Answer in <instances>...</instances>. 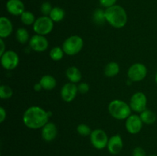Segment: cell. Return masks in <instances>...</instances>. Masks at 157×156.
Returning a JSON list of instances; mask_svg holds the SVG:
<instances>
[{
	"instance_id": "6da1fadb",
	"label": "cell",
	"mask_w": 157,
	"mask_h": 156,
	"mask_svg": "<svg viewBox=\"0 0 157 156\" xmlns=\"http://www.w3.org/2000/svg\"><path fill=\"white\" fill-rule=\"evenodd\" d=\"M50 112H47L39 106H31L23 114L22 120L25 125L31 129L42 128L48 122Z\"/></svg>"
},
{
	"instance_id": "7a4b0ae2",
	"label": "cell",
	"mask_w": 157,
	"mask_h": 156,
	"mask_svg": "<svg viewBox=\"0 0 157 156\" xmlns=\"http://www.w3.org/2000/svg\"><path fill=\"white\" fill-rule=\"evenodd\" d=\"M105 15L107 22L116 28H122L127 22V14L125 9L118 5L106 9Z\"/></svg>"
},
{
	"instance_id": "3957f363",
	"label": "cell",
	"mask_w": 157,
	"mask_h": 156,
	"mask_svg": "<svg viewBox=\"0 0 157 156\" xmlns=\"http://www.w3.org/2000/svg\"><path fill=\"white\" fill-rule=\"evenodd\" d=\"M131 110L130 105L121 99H114L108 106L110 116L118 120L127 119L131 115Z\"/></svg>"
},
{
	"instance_id": "277c9868",
	"label": "cell",
	"mask_w": 157,
	"mask_h": 156,
	"mask_svg": "<svg viewBox=\"0 0 157 156\" xmlns=\"http://www.w3.org/2000/svg\"><path fill=\"white\" fill-rule=\"evenodd\" d=\"M83 46H84V41L82 38L78 35H72L64 41L62 48L64 54L69 56H73L82 50Z\"/></svg>"
},
{
	"instance_id": "5b68a950",
	"label": "cell",
	"mask_w": 157,
	"mask_h": 156,
	"mask_svg": "<svg viewBox=\"0 0 157 156\" xmlns=\"http://www.w3.org/2000/svg\"><path fill=\"white\" fill-rule=\"evenodd\" d=\"M53 28L54 21L50 17L44 16V15L37 18L33 24L34 32L37 35H43V36L51 33L53 30Z\"/></svg>"
},
{
	"instance_id": "8992f818",
	"label": "cell",
	"mask_w": 157,
	"mask_h": 156,
	"mask_svg": "<svg viewBox=\"0 0 157 156\" xmlns=\"http://www.w3.org/2000/svg\"><path fill=\"white\" fill-rule=\"evenodd\" d=\"M147 75V68L144 64L136 63L130 67L127 71L129 80L132 82H139L143 80Z\"/></svg>"
},
{
	"instance_id": "52a82bcc",
	"label": "cell",
	"mask_w": 157,
	"mask_h": 156,
	"mask_svg": "<svg viewBox=\"0 0 157 156\" xmlns=\"http://www.w3.org/2000/svg\"><path fill=\"white\" fill-rule=\"evenodd\" d=\"M90 139L92 145L98 150L106 148L109 141L107 133L102 129H94L92 131L90 136Z\"/></svg>"
},
{
	"instance_id": "ba28073f",
	"label": "cell",
	"mask_w": 157,
	"mask_h": 156,
	"mask_svg": "<svg viewBox=\"0 0 157 156\" xmlns=\"http://www.w3.org/2000/svg\"><path fill=\"white\" fill-rule=\"evenodd\" d=\"M1 64L6 70H14L19 64V57L13 50H6L1 56Z\"/></svg>"
},
{
	"instance_id": "9c48e42d",
	"label": "cell",
	"mask_w": 157,
	"mask_h": 156,
	"mask_svg": "<svg viewBox=\"0 0 157 156\" xmlns=\"http://www.w3.org/2000/svg\"><path fill=\"white\" fill-rule=\"evenodd\" d=\"M147 98L144 93L137 92L132 96L130 101V106L132 110L141 113L147 109Z\"/></svg>"
},
{
	"instance_id": "30bf717a",
	"label": "cell",
	"mask_w": 157,
	"mask_h": 156,
	"mask_svg": "<svg viewBox=\"0 0 157 156\" xmlns=\"http://www.w3.org/2000/svg\"><path fill=\"white\" fill-rule=\"evenodd\" d=\"M143 123L140 116L137 115H130L126 119L125 126L127 132L130 134H137L141 131L143 127Z\"/></svg>"
},
{
	"instance_id": "8fae6325",
	"label": "cell",
	"mask_w": 157,
	"mask_h": 156,
	"mask_svg": "<svg viewBox=\"0 0 157 156\" xmlns=\"http://www.w3.org/2000/svg\"><path fill=\"white\" fill-rule=\"evenodd\" d=\"M29 46L35 51L43 52L48 47V41L44 36L36 34L30 38Z\"/></svg>"
},
{
	"instance_id": "7c38bea8",
	"label": "cell",
	"mask_w": 157,
	"mask_h": 156,
	"mask_svg": "<svg viewBox=\"0 0 157 156\" xmlns=\"http://www.w3.org/2000/svg\"><path fill=\"white\" fill-rule=\"evenodd\" d=\"M78 92V86L73 83H67L62 87L61 90V96L64 102H70L75 99Z\"/></svg>"
},
{
	"instance_id": "4fadbf2b",
	"label": "cell",
	"mask_w": 157,
	"mask_h": 156,
	"mask_svg": "<svg viewBox=\"0 0 157 156\" xmlns=\"http://www.w3.org/2000/svg\"><path fill=\"white\" fill-rule=\"evenodd\" d=\"M123 146L124 143L121 136L120 135H114L109 139L107 147L110 154H117L123 149Z\"/></svg>"
},
{
	"instance_id": "5bb4252c",
	"label": "cell",
	"mask_w": 157,
	"mask_h": 156,
	"mask_svg": "<svg viewBox=\"0 0 157 156\" xmlns=\"http://www.w3.org/2000/svg\"><path fill=\"white\" fill-rule=\"evenodd\" d=\"M6 9L11 15L21 16L25 12V5L21 0H8L6 2Z\"/></svg>"
},
{
	"instance_id": "9a60e30c",
	"label": "cell",
	"mask_w": 157,
	"mask_h": 156,
	"mask_svg": "<svg viewBox=\"0 0 157 156\" xmlns=\"http://www.w3.org/2000/svg\"><path fill=\"white\" fill-rule=\"evenodd\" d=\"M58 135V128L53 122H48L41 128V137L46 142H52Z\"/></svg>"
},
{
	"instance_id": "2e32d148",
	"label": "cell",
	"mask_w": 157,
	"mask_h": 156,
	"mask_svg": "<svg viewBox=\"0 0 157 156\" xmlns=\"http://www.w3.org/2000/svg\"><path fill=\"white\" fill-rule=\"evenodd\" d=\"M13 31V25L6 17L0 18V38H6L11 35Z\"/></svg>"
},
{
	"instance_id": "e0dca14e",
	"label": "cell",
	"mask_w": 157,
	"mask_h": 156,
	"mask_svg": "<svg viewBox=\"0 0 157 156\" xmlns=\"http://www.w3.org/2000/svg\"><path fill=\"white\" fill-rule=\"evenodd\" d=\"M66 76H67V79L70 80V82L73 83V84L79 83L81 80V76H82L79 69L75 66H72L67 69Z\"/></svg>"
},
{
	"instance_id": "ac0fdd59",
	"label": "cell",
	"mask_w": 157,
	"mask_h": 156,
	"mask_svg": "<svg viewBox=\"0 0 157 156\" xmlns=\"http://www.w3.org/2000/svg\"><path fill=\"white\" fill-rule=\"evenodd\" d=\"M39 83L42 86V88L46 90H52L56 87V80L53 76L44 75L40 80Z\"/></svg>"
},
{
	"instance_id": "d6986e66",
	"label": "cell",
	"mask_w": 157,
	"mask_h": 156,
	"mask_svg": "<svg viewBox=\"0 0 157 156\" xmlns=\"http://www.w3.org/2000/svg\"><path fill=\"white\" fill-rule=\"evenodd\" d=\"M140 116L142 122L145 124H148V125L154 123L156 120V113H153L151 110H147V109L143 111L140 115Z\"/></svg>"
},
{
	"instance_id": "ffe728a7",
	"label": "cell",
	"mask_w": 157,
	"mask_h": 156,
	"mask_svg": "<svg viewBox=\"0 0 157 156\" xmlns=\"http://www.w3.org/2000/svg\"><path fill=\"white\" fill-rule=\"evenodd\" d=\"M120 72L119 64L116 62H110L106 65L104 69V74L107 77H113Z\"/></svg>"
},
{
	"instance_id": "44dd1931",
	"label": "cell",
	"mask_w": 157,
	"mask_h": 156,
	"mask_svg": "<svg viewBox=\"0 0 157 156\" xmlns=\"http://www.w3.org/2000/svg\"><path fill=\"white\" fill-rule=\"evenodd\" d=\"M64 16H65V12H64V9L60 7H54L49 15V17L52 18L54 22H59V21H62Z\"/></svg>"
},
{
	"instance_id": "7402d4cb",
	"label": "cell",
	"mask_w": 157,
	"mask_h": 156,
	"mask_svg": "<svg viewBox=\"0 0 157 156\" xmlns=\"http://www.w3.org/2000/svg\"><path fill=\"white\" fill-rule=\"evenodd\" d=\"M93 20L94 23L98 25H102L107 21L106 20L105 10H103L102 9H97L94 11L93 15Z\"/></svg>"
},
{
	"instance_id": "603a6c76",
	"label": "cell",
	"mask_w": 157,
	"mask_h": 156,
	"mask_svg": "<svg viewBox=\"0 0 157 156\" xmlns=\"http://www.w3.org/2000/svg\"><path fill=\"white\" fill-rule=\"evenodd\" d=\"M15 37H16L17 41L21 44H26L28 41H30L29 32L25 28H19L17 29Z\"/></svg>"
},
{
	"instance_id": "cb8c5ba5",
	"label": "cell",
	"mask_w": 157,
	"mask_h": 156,
	"mask_svg": "<svg viewBox=\"0 0 157 156\" xmlns=\"http://www.w3.org/2000/svg\"><path fill=\"white\" fill-rule=\"evenodd\" d=\"M64 54V52L63 50L62 47H55L51 50L49 55H50V58H52L53 61H61L63 58Z\"/></svg>"
},
{
	"instance_id": "d4e9b609",
	"label": "cell",
	"mask_w": 157,
	"mask_h": 156,
	"mask_svg": "<svg viewBox=\"0 0 157 156\" xmlns=\"http://www.w3.org/2000/svg\"><path fill=\"white\" fill-rule=\"evenodd\" d=\"M35 15L33 13L31 12H28V11H25L21 15V21L25 25H31V24H34L35 21Z\"/></svg>"
},
{
	"instance_id": "484cf974",
	"label": "cell",
	"mask_w": 157,
	"mask_h": 156,
	"mask_svg": "<svg viewBox=\"0 0 157 156\" xmlns=\"http://www.w3.org/2000/svg\"><path fill=\"white\" fill-rule=\"evenodd\" d=\"M13 95V91L10 87L7 85H2L0 87V98L2 99H7L11 98Z\"/></svg>"
},
{
	"instance_id": "4316f807",
	"label": "cell",
	"mask_w": 157,
	"mask_h": 156,
	"mask_svg": "<svg viewBox=\"0 0 157 156\" xmlns=\"http://www.w3.org/2000/svg\"><path fill=\"white\" fill-rule=\"evenodd\" d=\"M77 132L79 135L82 136H90L92 131L90 127L86 124H80L77 127Z\"/></svg>"
},
{
	"instance_id": "83f0119b",
	"label": "cell",
	"mask_w": 157,
	"mask_h": 156,
	"mask_svg": "<svg viewBox=\"0 0 157 156\" xmlns=\"http://www.w3.org/2000/svg\"><path fill=\"white\" fill-rule=\"evenodd\" d=\"M52 9L53 8H52V5L48 2H44L41 6V12L44 16H49Z\"/></svg>"
},
{
	"instance_id": "f1b7e54d",
	"label": "cell",
	"mask_w": 157,
	"mask_h": 156,
	"mask_svg": "<svg viewBox=\"0 0 157 156\" xmlns=\"http://www.w3.org/2000/svg\"><path fill=\"white\" fill-rule=\"evenodd\" d=\"M78 92L84 94V93H87V92L89 91V90H90V87H89L88 84H87V83H81V84H78Z\"/></svg>"
},
{
	"instance_id": "f546056e",
	"label": "cell",
	"mask_w": 157,
	"mask_h": 156,
	"mask_svg": "<svg viewBox=\"0 0 157 156\" xmlns=\"http://www.w3.org/2000/svg\"><path fill=\"white\" fill-rule=\"evenodd\" d=\"M117 1V0H99L100 4H101L103 7L106 8V9L116 5Z\"/></svg>"
},
{
	"instance_id": "4dcf8cb0",
	"label": "cell",
	"mask_w": 157,
	"mask_h": 156,
	"mask_svg": "<svg viewBox=\"0 0 157 156\" xmlns=\"http://www.w3.org/2000/svg\"><path fill=\"white\" fill-rule=\"evenodd\" d=\"M133 156H147V153H146L145 150L141 147H136L133 149V153H132Z\"/></svg>"
},
{
	"instance_id": "1f68e13d",
	"label": "cell",
	"mask_w": 157,
	"mask_h": 156,
	"mask_svg": "<svg viewBox=\"0 0 157 156\" xmlns=\"http://www.w3.org/2000/svg\"><path fill=\"white\" fill-rule=\"evenodd\" d=\"M6 118V111L3 107H0V122H3Z\"/></svg>"
},
{
	"instance_id": "d6a6232c",
	"label": "cell",
	"mask_w": 157,
	"mask_h": 156,
	"mask_svg": "<svg viewBox=\"0 0 157 156\" xmlns=\"http://www.w3.org/2000/svg\"><path fill=\"white\" fill-rule=\"evenodd\" d=\"M0 46H1V50H0V56L3 54L6 50V44H5L4 41H3V38H0Z\"/></svg>"
},
{
	"instance_id": "836d02e7",
	"label": "cell",
	"mask_w": 157,
	"mask_h": 156,
	"mask_svg": "<svg viewBox=\"0 0 157 156\" xmlns=\"http://www.w3.org/2000/svg\"><path fill=\"white\" fill-rule=\"evenodd\" d=\"M42 86L41 85V84L40 83H38V84H35V85H34V90H35L36 92H39L41 91V90H42Z\"/></svg>"
},
{
	"instance_id": "e575fe53",
	"label": "cell",
	"mask_w": 157,
	"mask_h": 156,
	"mask_svg": "<svg viewBox=\"0 0 157 156\" xmlns=\"http://www.w3.org/2000/svg\"><path fill=\"white\" fill-rule=\"evenodd\" d=\"M155 81H156V83L157 84V73H156V76H155Z\"/></svg>"
},
{
	"instance_id": "d590c367",
	"label": "cell",
	"mask_w": 157,
	"mask_h": 156,
	"mask_svg": "<svg viewBox=\"0 0 157 156\" xmlns=\"http://www.w3.org/2000/svg\"><path fill=\"white\" fill-rule=\"evenodd\" d=\"M150 156H157V155H154V154H153V155H150Z\"/></svg>"
}]
</instances>
